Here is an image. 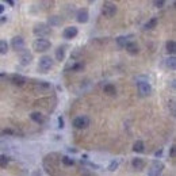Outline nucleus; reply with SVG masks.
<instances>
[{
    "instance_id": "f257e3e1",
    "label": "nucleus",
    "mask_w": 176,
    "mask_h": 176,
    "mask_svg": "<svg viewBox=\"0 0 176 176\" xmlns=\"http://www.w3.org/2000/svg\"><path fill=\"white\" fill-rule=\"evenodd\" d=\"M50 46H51L50 41L46 39V38H38V39H35L32 42V49L35 51H38V53H43V51L49 50Z\"/></svg>"
},
{
    "instance_id": "f03ea898",
    "label": "nucleus",
    "mask_w": 176,
    "mask_h": 176,
    "mask_svg": "<svg viewBox=\"0 0 176 176\" xmlns=\"http://www.w3.org/2000/svg\"><path fill=\"white\" fill-rule=\"evenodd\" d=\"M32 32H34V35H37L38 38H45L46 35L50 34V27L46 23H37L32 27Z\"/></svg>"
},
{
    "instance_id": "7ed1b4c3",
    "label": "nucleus",
    "mask_w": 176,
    "mask_h": 176,
    "mask_svg": "<svg viewBox=\"0 0 176 176\" xmlns=\"http://www.w3.org/2000/svg\"><path fill=\"white\" fill-rule=\"evenodd\" d=\"M53 68V60H51L50 56H42L39 58V62H38V69L42 73H46Z\"/></svg>"
},
{
    "instance_id": "20e7f679",
    "label": "nucleus",
    "mask_w": 176,
    "mask_h": 176,
    "mask_svg": "<svg viewBox=\"0 0 176 176\" xmlns=\"http://www.w3.org/2000/svg\"><path fill=\"white\" fill-rule=\"evenodd\" d=\"M116 4L113 2H104L103 3V7H102V14L107 18H113L114 15L116 14Z\"/></svg>"
},
{
    "instance_id": "39448f33",
    "label": "nucleus",
    "mask_w": 176,
    "mask_h": 176,
    "mask_svg": "<svg viewBox=\"0 0 176 176\" xmlns=\"http://www.w3.org/2000/svg\"><path fill=\"white\" fill-rule=\"evenodd\" d=\"M34 60V56L30 50L23 49V50L19 51V62H20L22 66H27V65L31 64V61Z\"/></svg>"
},
{
    "instance_id": "423d86ee",
    "label": "nucleus",
    "mask_w": 176,
    "mask_h": 176,
    "mask_svg": "<svg viewBox=\"0 0 176 176\" xmlns=\"http://www.w3.org/2000/svg\"><path fill=\"white\" fill-rule=\"evenodd\" d=\"M162 171H164V164H162L161 161H159V160H156V161H153L152 165L149 167L148 176H160Z\"/></svg>"
},
{
    "instance_id": "0eeeda50",
    "label": "nucleus",
    "mask_w": 176,
    "mask_h": 176,
    "mask_svg": "<svg viewBox=\"0 0 176 176\" xmlns=\"http://www.w3.org/2000/svg\"><path fill=\"white\" fill-rule=\"evenodd\" d=\"M137 87H138V91H140L141 96H149V95L152 94V85L148 81H145V80L138 81Z\"/></svg>"
},
{
    "instance_id": "6e6552de",
    "label": "nucleus",
    "mask_w": 176,
    "mask_h": 176,
    "mask_svg": "<svg viewBox=\"0 0 176 176\" xmlns=\"http://www.w3.org/2000/svg\"><path fill=\"white\" fill-rule=\"evenodd\" d=\"M73 126H75L76 129H85V127L89 126V118L85 115L77 116V118L73 119Z\"/></svg>"
},
{
    "instance_id": "1a4fd4ad",
    "label": "nucleus",
    "mask_w": 176,
    "mask_h": 176,
    "mask_svg": "<svg viewBox=\"0 0 176 176\" xmlns=\"http://www.w3.org/2000/svg\"><path fill=\"white\" fill-rule=\"evenodd\" d=\"M11 48L16 51H20L24 49V39L20 37V35H16L11 39Z\"/></svg>"
},
{
    "instance_id": "9d476101",
    "label": "nucleus",
    "mask_w": 176,
    "mask_h": 176,
    "mask_svg": "<svg viewBox=\"0 0 176 176\" xmlns=\"http://www.w3.org/2000/svg\"><path fill=\"white\" fill-rule=\"evenodd\" d=\"M77 34H79V30H77V27H75V26H69L62 31V37H64L65 39H73L75 37H77Z\"/></svg>"
},
{
    "instance_id": "9b49d317",
    "label": "nucleus",
    "mask_w": 176,
    "mask_h": 176,
    "mask_svg": "<svg viewBox=\"0 0 176 176\" xmlns=\"http://www.w3.org/2000/svg\"><path fill=\"white\" fill-rule=\"evenodd\" d=\"M88 19H89V14H88V10H85V8H80L76 12V20L79 23H87Z\"/></svg>"
},
{
    "instance_id": "f8f14e48",
    "label": "nucleus",
    "mask_w": 176,
    "mask_h": 176,
    "mask_svg": "<svg viewBox=\"0 0 176 176\" xmlns=\"http://www.w3.org/2000/svg\"><path fill=\"white\" fill-rule=\"evenodd\" d=\"M10 80H11V83H12L14 85H18V87H22V85H24V84L27 83V79L24 77V76H22V75L10 76Z\"/></svg>"
},
{
    "instance_id": "ddd939ff",
    "label": "nucleus",
    "mask_w": 176,
    "mask_h": 176,
    "mask_svg": "<svg viewBox=\"0 0 176 176\" xmlns=\"http://www.w3.org/2000/svg\"><path fill=\"white\" fill-rule=\"evenodd\" d=\"M50 88H51V85L48 81H37L34 85V89L37 92H48Z\"/></svg>"
},
{
    "instance_id": "4468645a",
    "label": "nucleus",
    "mask_w": 176,
    "mask_h": 176,
    "mask_svg": "<svg viewBox=\"0 0 176 176\" xmlns=\"http://www.w3.org/2000/svg\"><path fill=\"white\" fill-rule=\"evenodd\" d=\"M125 49H126L127 53L131 54V56H137V54L140 53V46H138L134 41H130V42L125 46Z\"/></svg>"
},
{
    "instance_id": "2eb2a0df",
    "label": "nucleus",
    "mask_w": 176,
    "mask_h": 176,
    "mask_svg": "<svg viewBox=\"0 0 176 176\" xmlns=\"http://www.w3.org/2000/svg\"><path fill=\"white\" fill-rule=\"evenodd\" d=\"M62 23V19H61V16H58V15H51L50 18L48 19V26L49 27H57V26H60V24Z\"/></svg>"
},
{
    "instance_id": "dca6fc26",
    "label": "nucleus",
    "mask_w": 176,
    "mask_h": 176,
    "mask_svg": "<svg viewBox=\"0 0 176 176\" xmlns=\"http://www.w3.org/2000/svg\"><path fill=\"white\" fill-rule=\"evenodd\" d=\"M130 38H131V35H121V37L116 38V43H118V46H121V48H125V46L130 42Z\"/></svg>"
},
{
    "instance_id": "f3484780",
    "label": "nucleus",
    "mask_w": 176,
    "mask_h": 176,
    "mask_svg": "<svg viewBox=\"0 0 176 176\" xmlns=\"http://www.w3.org/2000/svg\"><path fill=\"white\" fill-rule=\"evenodd\" d=\"M165 66H167L168 69H171V70H175V68H176V58H175V56H169L167 60H165Z\"/></svg>"
},
{
    "instance_id": "a211bd4d",
    "label": "nucleus",
    "mask_w": 176,
    "mask_h": 176,
    "mask_svg": "<svg viewBox=\"0 0 176 176\" xmlns=\"http://www.w3.org/2000/svg\"><path fill=\"white\" fill-rule=\"evenodd\" d=\"M65 58V46H58L56 49V60L57 61H64Z\"/></svg>"
},
{
    "instance_id": "6ab92c4d",
    "label": "nucleus",
    "mask_w": 176,
    "mask_h": 176,
    "mask_svg": "<svg viewBox=\"0 0 176 176\" xmlns=\"http://www.w3.org/2000/svg\"><path fill=\"white\" fill-rule=\"evenodd\" d=\"M69 68L73 72H80V70L84 69V62L83 61H73L72 64L69 65Z\"/></svg>"
},
{
    "instance_id": "aec40b11",
    "label": "nucleus",
    "mask_w": 176,
    "mask_h": 176,
    "mask_svg": "<svg viewBox=\"0 0 176 176\" xmlns=\"http://www.w3.org/2000/svg\"><path fill=\"white\" fill-rule=\"evenodd\" d=\"M30 118H31L34 122H37V123H45V116H43L41 113H37V111H35V113H31Z\"/></svg>"
},
{
    "instance_id": "412c9836",
    "label": "nucleus",
    "mask_w": 176,
    "mask_h": 176,
    "mask_svg": "<svg viewBox=\"0 0 176 176\" xmlns=\"http://www.w3.org/2000/svg\"><path fill=\"white\" fill-rule=\"evenodd\" d=\"M157 23H159V19H157V18L149 19V20L146 22L145 24H144V30H152V29H154V27L157 26Z\"/></svg>"
},
{
    "instance_id": "4be33fe9",
    "label": "nucleus",
    "mask_w": 176,
    "mask_h": 176,
    "mask_svg": "<svg viewBox=\"0 0 176 176\" xmlns=\"http://www.w3.org/2000/svg\"><path fill=\"white\" fill-rule=\"evenodd\" d=\"M131 165H133V168H134V169L141 171L144 167H145V162H144V160H142V159H133Z\"/></svg>"
},
{
    "instance_id": "5701e85b",
    "label": "nucleus",
    "mask_w": 176,
    "mask_h": 176,
    "mask_svg": "<svg viewBox=\"0 0 176 176\" xmlns=\"http://www.w3.org/2000/svg\"><path fill=\"white\" fill-rule=\"evenodd\" d=\"M133 150H134L135 153H142V152L145 150V144H144L142 141H135L134 145H133Z\"/></svg>"
},
{
    "instance_id": "b1692460",
    "label": "nucleus",
    "mask_w": 176,
    "mask_h": 176,
    "mask_svg": "<svg viewBox=\"0 0 176 176\" xmlns=\"http://www.w3.org/2000/svg\"><path fill=\"white\" fill-rule=\"evenodd\" d=\"M176 51V43L175 41H168L167 42V53L171 54V56H173Z\"/></svg>"
},
{
    "instance_id": "393cba45",
    "label": "nucleus",
    "mask_w": 176,
    "mask_h": 176,
    "mask_svg": "<svg viewBox=\"0 0 176 176\" xmlns=\"http://www.w3.org/2000/svg\"><path fill=\"white\" fill-rule=\"evenodd\" d=\"M103 91H104V94H108V95H115L116 94V88H115V85H113V84H106V85L103 87Z\"/></svg>"
},
{
    "instance_id": "a878e982",
    "label": "nucleus",
    "mask_w": 176,
    "mask_h": 176,
    "mask_svg": "<svg viewBox=\"0 0 176 176\" xmlns=\"http://www.w3.org/2000/svg\"><path fill=\"white\" fill-rule=\"evenodd\" d=\"M10 162V157L5 156V154H2L0 156V168H5Z\"/></svg>"
},
{
    "instance_id": "bb28decb",
    "label": "nucleus",
    "mask_w": 176,
    "mask_h": 176,
    "mask_svg": "<svg viewBox=\"0 0 176 176\" xmlns=\"http://www.w3.org/2000/svg\"><path fill=\"white\" fill-rule=\"evenodd\" d=\"M8 51V43L7 41L0 39V54H5Z\"/></svg>"
},
{
    "instance_id": "cd10ccee",
    "label": "nucleus",
    "mask_w": 176,
    "mask_h": 176,
    "mask_svg": "<svg viewBox=\"0 0 176 176\" xmlns=\"http://www.w3.org/2000/svg\"><path fill=\"white\" fill-rule=\"evenodd\" d=\"M61 161H62V164L66 165V167H72V165L75 164V160L70 159V157H68V156H64V157H62Z\"/></svg>"
},
{
    "instance_id": "c85d7f7f",
    "label": "nucleus",
    "mask_w": 176,
    "mask_h": 176,
    "mask_svg": "<svg viewBox=\"0 0 176 176\" xmlns=\"http://www.w3.org/2000/svg\"><path fill=\"white\" fill-rule=\"evenodd\" d=\"M118 165H119V162H118V161H115V160H113V161L110 162V165H108L107 169L110 171V172H114V171H115L116 168H118Z\"/></svg>"
},
{
    "instance_id": "c756f323",
    "label": "nucleus",
    "mask_w": 176,
    "mask_h": 176,
    "mask_svg": "<svg viewBox=\"0 0 176 176\" xmlns=\"http://www.w3.org/2000/svg\"><path fill=\"white\" fill-rule=\"evenodd\" d=\"M153 5H156L157 8H161L165 5V2L164 0H156V2H153Z\"/></svg>"
},
{
    "instance_id": "7c9ffc66",
    "label": "nucleus",
    "mask_w": 176,
    "mask_h": 176,
    "mask_svg": "<svg viewBox=\"0 0 176 176\" xmlns=\"http://www.w3.org/2000/svg\"><path fill=\"white\" fill-rule=\"evenodd\" d=\"M57 123H58V129H62V127H64V118H62V116H58V119H57Z\"/></svg>"
},
{
    "instance_id": "2f4dec72",
    "label": "nucleus",
    "mask_w": 176,
    "mask_h": 176,
    "mask_svg": "<svg viewBox=\"0 0 176 176\" xmlns=\"http://www.w3.org/2000/svg\"><path fill=\"white\" fill-rule=\"evenodd\" d=\"M169 156H171V157H175V145L171 146V149H169Z\"/></svg>"
},
{
    "instance_id": "473e14b6",
    "label": "nucleus",
    "mask_w": 176,
    "mask_h": 176,
    "mask_svg": "<svg viewBox=\"0 0 176 176\" xmlns=\"http://www.w3.org/2000/svg\"><path fill=\"white\" fill-rule=\"evenodd\" d=\"M5 22H7V16H0V24L5 23Z\"/></svg>"
},
{
    "instance_id": "72a5a7b5",
    "label": "nucleus",
    "mask_w": 176,
    "mask_h": 176,
    "mask_svg": "<svg viewBox=\"0 0 176 176\" xmlns=\"http://www.w3.org/2000/svg\"><path fill=\"white\" fill-rule=\"evenodd\" d=\"M161 154H162V150H161V149H160V150H157L156 153H154V156H156V157H160V156H161Z\"/></svg>"
},
{
    "instance_id": "f704fd0d",
    "label": "nucleus",
    "mask_w": 176,
    "mask_h": 176,
    "mask_svg": "<svg viewBox=\"0 0 176 176\" xmlns=\"http://www.w3.org/2000/svg\"><path fill=\"white\" fill-rule=\"evenodd\" d=\"M7 4L11 5V7H14V5H15V2H12V0H7Z\"/></svg>"
},
{
    "instance_id": "c9c22d12",
    "label": "nucleus",
    "mask_w": 176,
    "mask_h": 176,
    "mask_svg": "<svg viewBox=\"0 0 176 176\" xmlns=\"http://www.w3.org/2000/svg\"><path fill=\"white\" fill-rule=\"evenodd\" d=\"M4 8H5L4 5H3V4H0V15H2L3 12H4Z\"/></svg>"
}]
</instances>
